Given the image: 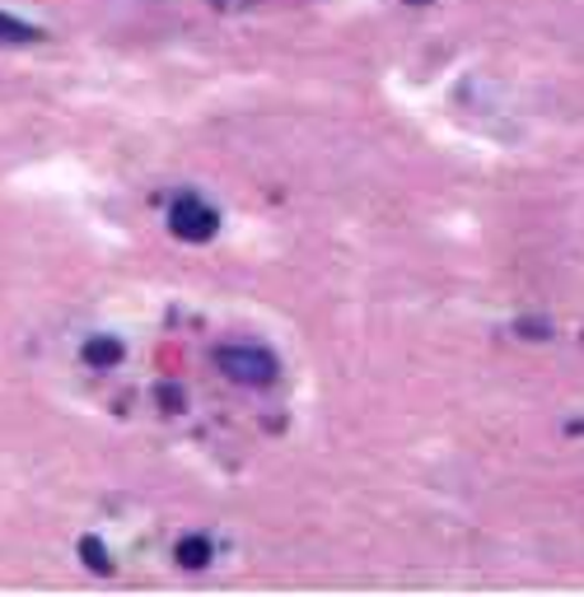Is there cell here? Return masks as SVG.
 <instances>
[{
    "label": "cell",
    "instance_id": "cell-1",
    "mask_svg": "<svg viewBox=\"0 0 584 597\" xmlns=\"http://www.w3.org/2000/svg\"><path fill=\"white\" fill-rule=\"evenodd\" d=\"M216 365L239 388H271L281 378V359L267 346H258V341H229V346L216 350Z\"/></svg>",
    "mask_w": 584,
    "mask_h": 597
},
{
    "label": "cell",
    "instance_id": "cell-2",
    "mask_svg": "<svg viewBox=\"0 0 584 597\" xmlns=\"http://www.w3.org/2000/svg\"><path fill=\"white\" fill-rule=\"evenodd\" d=\"M169 229L182 243H211L216 229H220V210L206 197H197V191H182V197L169 206Z\"/></svg>",
    "mask_w": 584,
    "mask_h": 597
},
{
    "label": "cell",
    "instance_id": "cell-3",
    "mask_svg": "<svg viewBox=\"0 0 584 597\" xmlns=\"http://www.w3.org/2000/svg\"><path fill=\"white\" fill-rule=\"evenodd\" d=\"M33 42H43V29L10 10H0V48H33Z\"/></svg>",
    "mask_w": 584,
    "mask_h": 597
},
{
    "label": "cell",
    "instance_id": "cell-4",
    "mask_svg": "<svg viewBox=\"0 0 584 597\" xmlns=\"http://www.w3.org/2000/svg\"><path fill=\"white\" fill-rule=\"evenodd\" d=\"M211 556H216L211 537H182L178 542V565L182 569H206V565H211Z\"/></svg>",
    "mask_w": 584,
    "mask_h": 597
},
{
    "label": "cell",
    "instance_id": "cell-5",
    "mask_svg": "<svg viewBox=\"0 0 584 597\" xmlns=\"http://www.w3.org/2000/svg\"><path fill=\"white\" fill-rule=\"evenodd\" d=\"M117 359H122V341H117V336H94V341H85V365L103 369V365H117Z\"/></svg>",
    "mask_w": 584,
    "mask_h": 597
},
{
    "label": "cell",
    "instance_id": "cell-6",
    "mask_svg": "<svg viewBox=\"0 0 584 597\" xmlns=\"http://www.w3.org/2000/svg\"><path fill=\"white\" fill-rule=\"evenodd\" d=\"M80 556L90 561V569H94V574H108V569H113V556L98 546V537H85V542H80Z\"/></svg>",
    "mask_w": 584,
    "mask_h": 597
}]
</instances>
